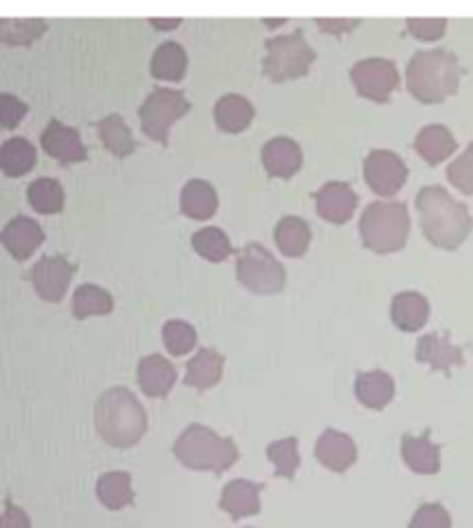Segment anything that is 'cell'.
<instances>
[{
  "label": "cell",
  "instance_id": "cell-4",
  "mask_svg": "<svg viewBox=\"0 0 473 528\" xmlns=\"http://www.w3.org/2000/svg\"><path fill=\"white\" fill-rule=\"evenodd\" d=\"M176 459L192 471L224 473L238 462V448L231 439L204 425H190L174 445Z\"/></svg>",
  "mask_w": 473,
  "mask_h": 528
},
{
  "label": "cell",
  "instance_id": "cell-32",
  "mask_svg": "<svg viewBox=\"0 0 473 528\" xmlns=\"http://www.w3.org/2000/svg\"><path fill=\"white\" fill-rule=\"evenodd\" d=\"M114 309V298L109 291H104L97 284H81L74 291L72 314L77 319H88V316H104Z\"/></svg>",
  "mask_w": 473,
  "mask_h": 528
},
{
  "label": "cell",
  "instance_id": "cell-31",
  "mask_svg": "<svg viewBox=\"0 0 473 528\" xmlns=\"http://www.w3.org/2000/svg\"><path fill=\"white\" fill-rule=\"evenodd\" d=\"M97 130H100L104 148L116 157H127L137 150V141L132 137V130L125 125V120L120 118L118 113H109L107 118H102L100 123H97Z\"/></svg>",
  "mask_w": 473,
  "mask_h": 528
},
{
  "label": "cell",
  "instance_id": "cell-5",
  "mask_svg": "<svg viewBox=\"0 0 473 528\" xmlns=\"http://www.w3.org/2000/svg\"><path fill=\"white\" fill-rule=\"evenodd\" d=\"M411 229L409 210L402 201H374L360 217V238L377 254L400 252Z\"/></svg>",
  "mask_w": 473,
  "mask_h": 528
},
{
  "label": "cell",
  "instance_id": "cell-16",
  "mask_svg": "<svg viewBox=\"0 0 473 528\" xmlns=\"http://www.w3.org/2000/svg\"><path fill=\"white\" fill-rule=\"evenodd\" d=\"M264 167L275 178H291L303 167V150L289 137L270 139L261 150Z\"/></svg>",
  "mask_w": 473,
  "mask_h": 528
},
{
  "label": "cell",
  "instance_id": "cell-34",
  "mask_svg": "<svg viewBox=\"0 0 473 528\" xmlns=\"http://www.w3.org/2000/svg\"><path fill=\"white\" fill-rule=\"evenodd\" d=\"M192 247L194 252L204 256L210 263H222L234 252L229 236L222 229H217V226H204V229L194 233Z\"/></svg>",
  "mask_w": 473,
  "mask_h": 528
},
{
  "label": "cell",
  "instance_id": "cell-9",
  "mask_svg": "<svg viewBox=\"0 0 473 528\" xmlns=\"http://www.w3.org/2000/svg\"><path fill=\"white\" fill-rule=\"evenodd\" d=\"M351 81L356 90L367 100L384 104L390 100L393 90L400 84V72L393 60L365 58L351 67Z\"/></svg>",
  "mask_w": 473,
  "mask_h": 528
},
{
  "label": "cell",
  "instance_id": "cell-27",
  "mask_svg": "<svg viewBox=\"0 0 473 528\" xmlns=\"http://www.w3.org/2000/svg\"><path fill=\"white\" fill-rule=\"evenodd\" d=\"M275 240L284 256L298 259V256H303L307 252V247H310L312 231L303 217L287 215V217H282L280 224H277Z\"/></svg>",
  "mask_w": 473,
  "mask_h": 528
},
{
  "label": "cell",
  "instance_id": "cell-42",
  "mask_svg": "<svg viewBox=\"0 0 473 528\" xmlns=\"http://www.w3.org/2000/svg\"><path fill=\"white\" fill-rule=\"evenodd\" d=\"M0 528H30V517L24 508H19L12 499L5 501V512L0 517Z\"/></svg>",
  "mask_w": 473,
  "mask_h": 528
},
{
  "label": "cell",
  "instance_id": "cell-7",
  "mask_svg": "<svg viewBox=\"0 0 473 528\" xmlns=\"http://www.w3.org/2000/svg\"><path fill=\"white\" fill-rule=\"evenodd\" d=\"M238 282L259 296H270L284 289L287 270L270 254L264 245H247L238 252L236 259Z\"/></svg>",
  "mask_w": 473,
  "mask_h": 528
},
{
  "label": "cell",
  "instance_id": "cell-15",
  "mask_svg": "<svg viewBox=\"0 0 473 528\" xmlns=\"http://www.w3.org/2000/svg\"><path fill=\"white\" fill-rule=\"evenodd\" d=\"M314 455H317V459L326 466V469L335 473H344L354 466L358 450L349 434L337 432V429H326V432L319 436Z\"/></svg>",
  "mask_w": 473,
  "mask_h": 528
},
{
  "label": "cell",
  "instance_id": "cell-39",
  "mask_svg": "<svg viewBox=\"0 0 473 528\" xmlns=\"http://www.w3.org/2000/svg\"><path fill=\"white\" fill-rule=\"evenodd\" d=\"M409 528H450V515L441 503H425L416 510Z\"/></svg>",
  "mask_w": 473,
  "mask_h": 528
},
{
  "label": "cell",
  "instance_id": "cell-6",
  "mask_svg": "<svg viewBox=\"0 0 473 528\" xmlns=\"http://www.w3.org/2000/svg\"><path fill=\"white\" fill-rule=\"evenodd\" d=\"M314 58H317V54L307 44L303 30H296L291 35L270 37L266 42L264 74L270 81L300 79L310 72Z\"/></svg>",
  "mask_w": 473,
  "mask_h": 528
},
{
  "label": "cell",
  "instance_id": "cell-28",
  "mask_svg": "<svg viewBox=\"0 0 473 528\" xmlns=\"http://www.w3.org/2000/svg\"><path fill=\"white\" fill-rule=\"evenodd\" d=\"M35 162H37V150L33 143L24 137L7 139L3 146H0V169H3L5 176L10 178L26 176V173L35 167Z\"/></svg>",
  "mask_w": 473,
  "mask_h": 528
},
{
  "label": "cell",
  "instance_id": "cell-20",
  "mask_svg": "<svg viewBox=\"0 0 473 528\" xmlns=\"http://www.w3.org/2000/svg\"><path fill=\"white\" fill-rule=\"evenodd\" d=\"M402 459L414 473L434 475L441 469V450L437 443L430 441V434L411 436L402 439Z\"/></svg>",
  "mask_w": 473,
  "mask_h": 528
},
{
  "label": "cell",
  "instance_id": "cell-41",
  "mask_svg": "<svg viewBox=\"0 0 473 528\" xmlns=\"http://www.w3.org/2000/svg\"><path fill=\"white\" fill-rule=\"evenodd\" d=\"M446 26H448L446 19H409L407 21L409 33L414 35L416 40H425V42L439 40V37L444 35Z\"/></svg>",
  "mask_w": 473,
  "mask_h": 528
},
{
  "label": "cell",
  "instance_id": "cell-36",
  "mask_svg": "<svg viewBox=\"0 0 473 528\" xmlns=\"http://www.w3.org/2000/svg\"><path fill=\"white\" fill-rule=\"evenodd\" d=\"M162 339L171 356H185V353H190L197 346V330L187 321L171 319L164 323Z\"/></svg>",
  "mask_w": 473,
  "mask_h": 528
},
{
  "label": "cell",
  "instance_id": "cell-3",
  "mask_svg": "<svg viewBox=\"0 0 473 528\" xmlns=\"http://www.w3.org/2000/svg\"><path fill=\"white\" fill-rule=\"evenodd\" d=\"M460 63L446 49L418 51L409 60L407 88L423 104H439L460 86Z\"/></svg>",
  "mask_w": 473,
  "mask_h": 528
},
{
  "label": "cell",
  "instance_id": "cell-13",
  "mask_svg": "<svg viewBox=\"0 0 473 528\" xmlns=\"http://www.w3.org/2000/svg\"><path fill=\"white\" fill-rule=\"evenodd\" d=\"M314 201H317V213L330 224L349 222L358 208V194L351 190V185L340 183V180L321 187L314 194Z\"/></svg>",
  "mask_w": 473,
  "mask_h": 528
},
{
  "label": "cell",
  "instance_id": "cell-38",
  "mask_svg": "<svg viewBox=\"0 0 473 528\" xmlns=\"http://www.w3.org/2000/svg\"><path fill=\"white\" fill-rule=\"evenodd\" d=\"M448 180L462 194H473V141L469 148L448 167Z\"/></svg>",
  "mask_w": 473,
  "mask_h": 528
},
{
  "label": "cell",
  "instance_id": "cell-19",
  "mask_svg": "<svg viewBox=\"0 0 473 528\" xmlns=\"http://www.w3.org/2000/svg\"><path fill=\"white\" fill-rule=\"evenodd\" d=\"M264 485H254L250 480H234L224 487L220 508L231 515V519H243L259 515L261 501L259 494Z\"/></svg>",
  "mask_w": 473,
  "mask_h": 528
},
{
  "label": "cell",
  "instance_id": "cell-22",
  "mask_svg": "<svg viewBox=\"0 0 473 528\" xmlns=\"http://www.w3.org/2000/svg\"><path fill=\"white\" fill-rule=\"evenodd\" d=\"M180 210H183V215L192 217V220H210L217 210L215 187L208 180L192 178L183 187V192H180Z\"/></svg>",
  "mask_w": 473,
  "mask_h": 528
},
{
  "label": "cell",
  "instance_id": "cell-10",
  "mask_svg": "<svg viewBox=\"0 0 473 528\" xmlns=\"http://www.w3.org/2000/svg\"><path fill=\"white\" fill-rule=\"evenodd\" d=\"M77 266L65 259V256H44L30 268L28 279L33 282L37 296L47 303H60L67 293V286L72 282V275Z\"/></svg>",
  "mask_w": 473,
  "mask_h": 528
},
{
  "label": "cell",
  "instance_id": "cell-40",
  "mask_svg": "<svg viewBox=\"0 0 473 528\" xmlns=\"http://www.w3.org/2000/svg\"><path fill=\"white\" fill-rule=\"evenodd\" d=\"M28 113V104L10 93H0V127L14 130Z\"/></svg>",
  "mask_w": 473,
  "mask_h": 528
},
{
  "label": "cell",
  "instance_id": "cell-12",
  "mask_svg": "<svg viewBox=\"0 0 473 528\" xmlns=\"http://www.w3.org/2000/svg\"><path fill=\"white\" fill-rule=\"evenodd\" d=\"M42 148L60 164H77L88 160V148L81 141L79 132L56 118L49 120L47 130L42 134Z\"/></svg>",
  "mask_w": 473,
  "mask_h": 528
},
{
  "label": "cell",
  "instance_id": "cell-37",
  "mask_svg": "<svg viewBox=\"0 0 473 528\" xmlns=\"http://www.w3.org/2000/svg\"><path fill=\"white\" fill-rule=\"evenodd\" d=\"M268 459L275 466V473L280 478L294 480V475L300 466L298 455V439H282L268 445Z\"/></svg>",
  "mask_w": 473,
  "mask_h": 528
},
{
  "label": "cell",
  "instance_id": "cell-21",
  "mask_svg": "<svg viewBox=\"0 0 473 528\" xmlns=\"http://www.w3.org/2000/svg\"><path fill=\"white\" fill-rule=\"evenodd\" d=\"M176 383V367L162 356H146L139 362V386L148 397H167Z\"/></svg>",
  "mask_w": 473,
  "mask_h": 528
},
{
  "label": "cell",
  "instance_id": "cell-43",
  "mask_svg": "<svg viewBox=\"0 0 473 528\" xmlns=\"http://www.w3.org/2000/svg\"><path fill=\"white\" fill-rule=\"evenodd\" d=\"M319 28L321 30H326V33H335V35H340L344 33V30H351V28H356L358 26V19H319L317 21Z\"/></svg>",
  "mask_w": 473,
  "mask_h": 528
},
{
  "label": "cell",
  "instance_id": "cell-1",
  "mask_svg": "<svg viewBox=\"0 0 473 528\" xmlns=\"http://www.w3.org/2000/svg\"><path fill=\"white\" fill-rule=\"evenodd\" d=\"M420 226L432 245L457 250L471 233V215L464 203L455 201L444 187H423L416 196Z\"/></svg>",
  "mask_w": 473,
  "mask_h": 528
},
{
  "label": "cell",
  "instance_id": "cell-11",
  "mask_svg": "<svg viewBox=\"0 0 473 528\" xmlns=\"http://www.w3.org/2000/svg\"><path fill=\"white\" fill-rule=\"evenodd\" d=\"M409 169L400 155L390 150H372L365 160V180L379 196H395L407 183Z\"/></svg>",
  "mask_w": 473,
  "mask_h": 528
},
{
  "label": "cell",
  "instance_id": "cell-44",
  "mask_svg": "<svg viewBox=\"0 0 473 528\" xmlns=\"http://www.w3.org/2000/svg\"><path fill=\"white\" fill-rule=\"evenodd\" d=\"M150 24H153L155 28H164V30H169V28H176L180 24V19H171V21H160V19H150Z\"/></svg>",
  "mask_w": 473,
  "mask_h": 528
},
{
  "label": "cell",
  "instance_id": "cell-33",
  "mask_svg": "<svg viewBox=\"0 0 473 528\" xmlns=\"http://www.w3.org/2000/svg\"><path fill=\"white\" fill-rule=\"evenodd\" d=\"M28 201L37 213L56 215L65 206L63 185L54 178H37L28 187Z\"/></svg>",
  "mask_w": 473,
  "mask_h": 528
},
{
  "label": "cell",
  "instance_id": "cell-25",
  "mask_svg": "<svg viewBox=\"0 0 473 528\" xmlns=\"http://www.w3.org/2000/svg\"><path fill=\"white\" fill-rule=\"evenodd\" d=\"M254 118V107L250 100H245L243 95H224L220 102L215 104V123L222 132L238 134L247 130V125Z\"/></svg>",
  "mask_w": 473,
  "mask_h": 528
},
{
  "label": "cell",
  "instance_id": "cell-18",
  "mask_svg": "<svg viewBox=\"0 0 473 528\" xmlns=\"http://www.w3.org/2000/svg\"><path fill=\"white\" fill-rule=\"evenodd\" d=\"M390 316H393L395 326L404 330V333H416L430 321V303H427L423 293L402 291L393 298Z\"/></svg>",
  "mask_w": 473,
  "mask_h": 528
},
{
  "label": "cell",
  "instance_id": "cell-2",
  "mask_svg": "<svg viewBox=\"0 0 473 528\" xmlns=\"http://www.w3.org/2000/svg\"><path fill=\"white\" fill-rule=\"evenodd\" d=\"M95 425L104 441L114 448H132L148 429L144 406L127 388H111L95 406Z\"/></svg>",
  "mask_w": 473,
  "mask_h": 528
},
{
  "label": "cell",
  "instance_id": "cell-8",
  "mask_svg": "<svg viewBox=\"0 0 473 528\" xmlns=\"http://www.w3.org/2000/svg\"><path fill=\"white\" fill-rule=\"evenodd\" d=\"M192 104L187 97L174 88H153V93L146 97V102L139 107V120L144 132L150 139L167 146L171 125L187 116Z\"/></svg>",
  "mask_w": 473,
  "mask_h": 528
},
{
  "label": "cell",
  "instance_id": "cell-35",
  "mask_svg": "<svg viewBox=\"0 0 473 528\" xmlns=\"http://www.w3.org/2000/svg\"><path fill=\"white\" fill-rule=\"evenodd\" d=\"M47 21L44 19H0V42L12 44V47H30L40 40Z\"/></svg>",
  "mask_w": 473,
  "mask_h": 528
},
{
  "label": "cell",
  "instance_id": "cell-29",
  "mask_svg": "<svg viewBox=\"0 0 473 528\" xmlns=\"http://www.w3.org/2000/svg\"><path fill=\"white\" fill-rule=\"evenodd\" d=\"M97 499L109 510H123L134 501L132 478L125 471L104 473L97 482Z\"/></svg>",
  "mask_w": 473,
  "mask_h": 528
},
{
  "label": "cell",
  "instance_id": "cell-26",
  "mask_svg": "<svg viewBox=\"0 0 473 528\" xmlns=\"http://www.w3.org/2000/svg\"><path fill=\"white\" fill-rule=\"evenodd\" d=\"M457 143L444 125H427L418 132L416 150L427 164H441L455 153Z\"/></svg>",
  "mask_w": 473,
  "mask_h": 528
},
{
  "label": "cell",
  "instance_id": "cell-14",
  "mask_svg": "<svg viewBox=\"0 0 473 528\" xmlns=\"http://www.w3.org/2000/svg\"><path fill=\"white\" fill-rule=\"evenodd\" d=\"M0 243L7 247V252H10L14 259L26 261L30 259V254L44 243V231L42 226L35 220H30V217L17 215L0 231Z\"/></svg>",
  "mask_w": 473,
  "mask_h": 528
},
{
  "label": "cell",
  "instance_id": "cell-23",
  "mask_svg": "<svg viewBox=\"0 0 473 528\" xmlns=\"http://www.w3.org/2000/svg\"><path fill=\"white\" fill-rule=\"evenodd\" d=\"M356 397L367 409L381 411L395 397V381L386 372H363L356 379Z\"/></svg>",
  "mask_w": 473,
  "mask_h": 528
},
{
  "label": "cell",
  "instance_id": "cell-30",
  "mask_svg": "<svg viewBox=\"0 0 473 528\" xmlns=\"http://www.w3.org/2000/svg\"><path fill=\"white\" fill-rule=\"evenodd\" d=\"M187 70V54L178 42H164L157 47L150 74L160 81H180Z\"/></svg>",
  "mask_w": 473,
  "mask_h": 528
},
{
  "label": "cell",
  "instance_id": "cell-17",
  "mask_svg": "<svg viewBox=\"0 0 473 528\" xmlns=\"http://www.w3.org/2000/svg\"><path fill=\"white\" fill-rule=\"evenodd\" d=\"M416 360L425 362L437 372H450L457 365H464V356L460 346L450 342L448 335H425L416 344Z\"/></svg>",
  "mask_w": 473,
  "mask_h": 528
},
{
  "label": "cell",
  "instance_id": "cell-24",
  "mask_svg": "<svg viewBox=\"0 0 473 528\" xmlns=\"http://www.w3.org/2000/svg\"><path fill=\"white\" fill-rule=\"evenodd\" d=\"M224 372V358L213 349H201L197 356L187 362V374H185V386L197 388V390H208L215 383H220Z\"/></svg>",
  "mask_w": 473,
  "mask_h": 528
}]
</instances>
